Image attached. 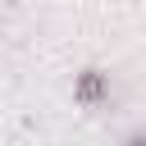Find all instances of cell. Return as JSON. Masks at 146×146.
<instances>
[{
	"instance_id": "cell-1",
	"label": "cell",
	"mask_w": 146,
	"mask_h": 146,
	"mask_svg": "<svg viewBox=\"0 0 146 146\" xmlns=\"http://www.w3.org/2000/svg\"><path fill=\"white\" fill-rule=\"evenodd\" d=\"M110 91H114V82H110L105 68L87 64L82 73H73V100H78L82 110H100V105L110 100Z\"/></svg>"
},
{
	"instance_id": "cell-2",
	"label": "cell",
	"mask_w": 146,
	"mask_h": 146,
	"mask_svg": "<svg viewBox=\"0 0 146 146\" xmlns=\"http://www.w3.org/2000/svg\"><path fill=\"white\" fill-rule=\"evenodd\" d=\"M123 146H146V128H132V132L123 137Z\"/></svg>"
}]
</instances>
